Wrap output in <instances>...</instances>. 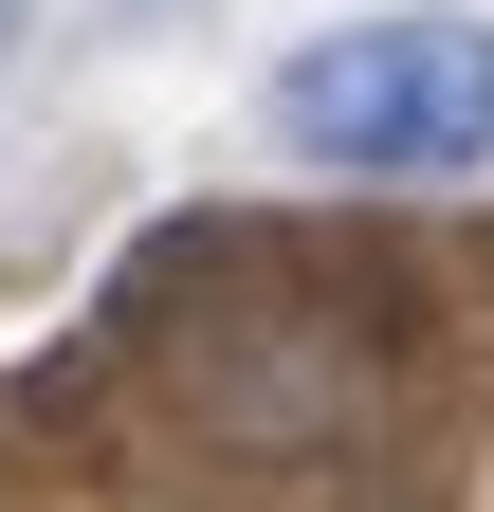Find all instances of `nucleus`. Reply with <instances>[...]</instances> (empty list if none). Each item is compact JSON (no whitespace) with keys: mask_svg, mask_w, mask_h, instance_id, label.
I'll list each match as a JSON object with an SVG mask.
<instances>
[{"mask_svg":"<svg viewBox=\"0 0 494 512\" xmlns=\"http://www.w3.org/2000/svg\"><path fill=\"white\" fill-rule=\"evenodd\" d=\"M19 37H37V0H0V74H19Z\"/></svg>","mask_w":494,"mask_h":512,"instance_id":"2","label":"nucleus"},{"mask_svg":"<svg viewBox=\"0 0 494 512\" xmlns=\"http://www.w3.org/2000/svg\"><path fill=\"white\" fill-rule=\"evenodd\" d=\"M275 147L330 183H476L494 165V19L476 0H385L275 55Z\"/></svg>","mask_w":494,"mask_h":512,"instance_id":"1","label":"nucleus"}]
</instances>
